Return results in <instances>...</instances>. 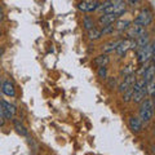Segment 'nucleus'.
Instances as JSON below:
<instances>
[{"label":"nucleus","instance_id":"9d476101","mask_svg":"<svg viewBox=\"0 0 155 155\" xmlns=\"http://www.w3.org/2000/svg\"><path fill=\"white\" fill-rule=\"evenodd\" d=\"M129 49H130V39H125V40H120L115 52H116V54H118V57H123L127 54V52Z\"/></svg>","mask_w":155,"mask_h":155},{"label":"nucleus","instance_id":"2eb2a0df","mask_svg":"<svg viewBox=\"0 0 155 155\" xmlns=\"http://www.w3.org/2000/svg\"><path fill=\"white\" fill-rule=\"evenodd\" d=\"M136 40V44H137V49H141V48L143 47H146L149 43H150V38H149V34L147 32H145L143 35L141 36H138L137 39H134Z\"/></svg>","mask_w":155,"mask_h":155},{"label":"nucleus","instance_id":"f8f14e48","mask_svg":"<svg viewBox=\"0 0 155 155\" xmlns=\"http://www.w3.org/2000/svg\"><path fill=\"white\" fill-rule=\"evenodd\" d=\"M146 94H147V91H146V87H145V88L141 89V91L133 92V96H132V100L130 101H133L134 104H140V102H142V101L145 100Z\"/></svg>","mask_w":155,"mask_h":155},{"label":"nucleus","instance_id":"7ed1b4c3","mask_svg":"<svg viewBox=\"0 0 155 155\" xmlns=\"http://www.w3.org/2000/svg\"><path fill=\"white\" fill-rule=\"evenodd\" d=\"M137 56H138V62L140 64H143V62L150 61L153 58V56H154V44H150L149 43L146 47L138 49Z\"/></svg>","mask_w":155,"mask_h":155},{"label":"nucleus","instance_id":"dca6fc26","mask_svg":"<svg viewBox=\"0 0 155 155\" xmlns=\"http://www.w3.org/2000/svg\"><path fill=\"white\" fill-rule=\"evenodd\" d=\"M129 25H130L129 19H120V21H118L115 23L114 27H115V30H118V31H124L129 27Z\"/></svg>","mask_w":155,"mask_h":155},{"label":"nucleus","instance_id":"f3484780","mask_svg":"<svg viewBox=\"0 0 155 155\" xmlns=\"http://www.w3.org/2000/svg\"><path fill=\"white\" fill-rule=\"evenodd\" d=\"M143 80L146 81V83H147V81L154 80V65L153 64L143 71Z\"/></svg>","mask_w":155,"mask_h":155},{"label":"nucleus","instance_id":"0eeeda50","mask_svg":"<svg viewBox=\"0 0 155 155\" xmlns=\"http://www.w3.org/2000/svg\"><path fill=\"white\" fill-rule=\"evenodd\" d=\"M128 125H129V129L132 130V132H134V133L141 132L142 128H143V124L141 122V119L137 118V116H129Z\"/></svg>","mask_w":155,"mask_h":155},{"label":"nucleus","instance_id":"f257e3e1","mask_svg":"<svg viewBox=\"0 0 155 155\" xmlns=\"http://www.w3.org/2000/svg\"><path fill=\"white\" fill-rule=\"evenodd\" d=\"M154 115V105H153V100L147 98L143 100L140 106V119L141 122H150L153 119Z\"/></svg>","mask_w":155,"mask_h":155},{"label":"nucleus","instance_id":"a878e982","mask_svg":"<svg viewBox=\"0 0 155 155\" xmlns=\"http://www.w3.org/2000/svg\"><path fill=\"white\" fill-rule=\"evenodd\" d=\"M140 2V0H128V3L130 4V5H134V4H137Z\"/></svg>","mask_w":155,"mask_h":155},{"label":"nucleus","instance_id":"6e6552de","mask_svg":"<svg viewBox=\"0 0 155 155\" xmlns=\"http://www.w3.org/2000/svg\"><path fill=\"white\" fill-rule=\"evenodd\" d=\"M134 81H136L134 74H130V75L124 76V80H123L122 83H120V85H119V92H120V93H123V92H125L127 89L132 88L133 84H134Z\"/></svg>","mask_w":155,"mask_h":155},{"label":"nucleus","instance_id":"39448f33","mask_svg":"<svg viewBox=\"0 0 155 155\" xmlns=\"http://www.w3.org/2000/svg\"><path fill=\"white\" fill-rule=\"evenodd\" d=\"M2 107H3V118L4 119H9L11 120L17 113L16 106L7 102V101H2Z\"/></svg>","mask_w":155,"mask_h":155},{"label":"nucleus","instance_id":"9b49d317","mask_svg":"<svg viewBox=\"0 0 155 155\" xmlns=\"http://www.w3.org/2000/svg\"><path fill=\"white\" fill-rule=\"evenodd\" d=\"M2 91H3V93L8 97L16 96V89H14V85L11 83V81H4L3 85H2Z\"/></svg>","mask_w":155,"mask_h":155},{"label":"nucleus","instance_id":"423d86ee","mask_svg":"<svg viewBox=\"0 0 155 155\" xmlns=\"http://www.w3.org/2000/svg\"><path fill=\"white\" fill-rule=\"evenodd\" d=\"M127 35H128V39H137L138 36H141V35H143L145 32V27H142V26H140V25H134L133 26H129L128 28H127Z\"/></svg>","mask_w":155,"mask_h":155},{"label":"nucleus","instance_id":"ddd939ff","mask_svg":"<svg viewBox=\"0 0 155 155\" xmlns=\"http://www.w3.org/2000/svg\"><path fill=\"white\" fill-rule=\"evenodd\" d=\"M119 43H120V40H111L109 43H106V44H104L101 47V49H102V52L105 54H107V53H111L116 49V47L119 45Z\"/></svg>","mask_w":155,"mask_h":155},{"label":"nucleus","instance_id":"412c9836","mask_svg":"<svg viewBox=\"0 0 155 155\" xmlns=\"http://www.w3.org/2000/svg\"><path fill=\"white\" fill-rule=\"evenodd\" d=\"M132 96H133V88H129V89H127L125 92H123L122 100L124 101V102H129V101L132 100Z\"/></svg>","mask_w":155,"mask_h":155},{"label":"nucleus","instance_id":"f03ea898","mask_svg":"<svg viewBox=\"0 0 155 155\" xmlns=\"http://www.w3.org/2000/svg\"><path fill=\"white\" fill-rule=\"evenodd\" d=\"M151 22H153V12L150 11V9H143V11H141L134 19L136 25H140L142 27L149 26Z\"/></svg>","mask_w":155,"mask_h":155},{"label":"nucleus","instance_id":"20e7f679","mask_svg":"<svg viewBox=\"0 0 155 155\" xmlns=\"http://www.w3.org/2000/svg\"><path fill=\"white\" fill-rule=\"evenodd\" d=\"M100 5L98 0H83L79 3V9L83 12H94L97 11V8Z\"/></svg>","mask_w":155,"mask_h":155},{"label":"nucleus","instance_id":"c85d7f7f","mask_svg":"<svg viewBox=\"0 0 155 155\" xmlns=\"http://www.w3.org/2000/svg\"><path fill=\"white\" fill-rule=\"evenodd\" d=\"M4 124V118H0V125Z\"/></svg>","mask_w":155,"mask_h":155},{"label":"nucleus","instance_id":"b1692460","mask_svg":"<svg viewBox=\"0 0 155 155\" xmlns=\"http://www.w3.org/2000/svg\"><path fill=\"white\" fill-rule=\"evenodd\" d=\"M120 74L124 75V76H127V75H130V74H134V67L132 65H129V66H125L124 69L120 71Z\"/></svg>","mask_w":155,"mask_h":155},{"label":"nucleus","instance_id":"393cba45","mask_svg":"<svg viewBox=\"0 0 155 155\" xmlns=\"http://www.w3.org/2000/svg\"><path fill=\"white\" fill-rule=\"evenodd\" d=\"M110 5H113L111 0H106V2H104L102 4H100L98 8H97V11H100V12H105V9H107Z\"/></svg>","mask_w":155,"mask_h":155},{"label":"nucleus","instance_id":"cd10ccee","mask_svg":"<svg viewBox=\"0 0 155 155\" xmlns=\"http://www.w3.org/2000/svg\"><path fill=\"white\" fill-rule=\"evenodd\" d=\"M3 19H4V13H3L2 11H0V22H2Z\"/></svg>","mask_w":155,"mask_h":155},{"label":"nucleus","instance_id":"aec40b11","mask_svg":"<svg viewBox=\"0 0 155 155\" xmlns=\"http://www.w3.org/2000/svg\"><path fill=\"white\" fill-rule=\"evenodd\" d=\"M83 26H84L85 30L88 31V30H91V28L94 27V21H93V19H91L89 17H84V19H83Z\"/></svg>","mask_w":155,"mask_h":155},{"label":"nucleus","instance_id":"c756f323","mask_svg":"<svg viewBox=\"0 0 155 155\" xmlns=\"http://www.w3.org/2000/svg\"><path fill=\"white\" fill-rule=\"evenodd\" d=\"M0 36H2V32H0Z\"/></svg>","mask_w":155,"mask_h":155},{"label":"nucleus","instance_id":"a211bd4d","mask_svg":"<svg viewBox=\"0 0 155 155\" xmlns=\"http://www.w3.org/2000/svg\"><path fill=\"white\" fill-rule=\"evenodd\" d=\"M14 122V127H16V129H17V132L19 133V134H22V136H27L28 134V132H27V129L25 128V125H23L19 120H17V119H14L13 120Z\"/></svg>","mask_w":155,"mask_h":155},{"label":"nucleus","instance_id":"5701e85b","mask_svg":"<svg viewBox=\"0 0 155 155\" xmlns=\"http://www.w3.org/2000/svg\"><path fill=\"white\" fill-rule=\"evenodd\" d=\"M115 30V27L113 25H109V26H105L102 27V30H101V35H110V34H113Z\"/></svg>","mask_w":155,"mask_h":155},{"label":"nucleus","instance_id":"1a4fd4ad","mask_svg":"<svg viewBox=\"0 0 155 155\" xmlns=\"http://www.w3.org/2000/svg\"><path fill=\"white\" fill-rule=\"evenodd\" d=\"M116 19H118V16H115L114 13H109V14H102V16H100L98 18V23L102 27L105 26H109V25H114V22H116Z\"/></svg>","mask_w":155,"mask_h":155},{"label":"nucleus","instance_id":"6ab92c4d","mask_svg":"<svg viewBox=\"0 0 155 155\" xmlns=\"http://www.w3.org/2000/svg\"><path fill=\"white\" fill-rule=\"evenodd\" d=\"M102 36L101 35V30H98V28H91V30H88V38L91 39V40H98V39Z\"/></svg>","mask_w":155,"mask_h":155},{"label":"nucleus","instance_id":"4468645a","mask_svg":"<svg viewBox=\"0 0 155 155\" xmlns=\"http://www.w3.org/2000/svg\"><path fill=\"white\" fill-rule=\"evenodd\" d=\"M110 62V57L107 54H100V56H97L94 58V61H93V65L97 66V67H100V66H106Z\"/></svg>","mask_w":155,"mask_h":155},{"label":"nucleus","instance_id":"bb28decb","mask_svg":"<svg viewBox=\"0 0 155 155\" xmlns=\"http://www.w3.org/2000/svg\"><path fill=\"white\" fill-rule=\"evenodd\" d=\"M0 118H3V107H2V100H0Z\"/></svg>","mask_w":155,"mask_h":155},{"label":"nucleus","instance_id":"4be33fe9","mask_svg":"<svg viewBox=\"0 0 155 155\" xmlns=\"http://www.w3.org/2000/svg\"><path fill=\"white\" fill-rule=\"evenodd\" d=\"M97 75H98V78H101V79H106V78H107V67L100 66L98 71H97Z\"/></svg>","mask_w":155,"mask_h":155}]
</instances>
